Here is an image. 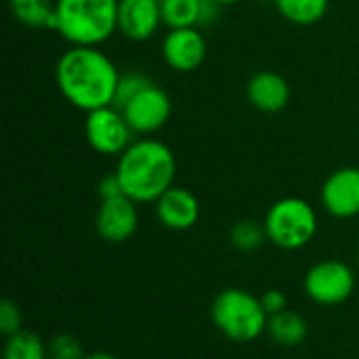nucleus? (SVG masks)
Here are the masks:
<instances>
[{
	"mask_svg": "<svg viewBox=\"0 0 359 359\" xmlns=\"http://www.w3.org/2000/svg\"><path fill=\"white\" fill-rule=\"evenodd\" d=\"M55 80L63 99L88 114L114 105L120 74L99 46H69L57 61Z\"/></svg>",
	"mask_w": 359,
	"mask_h": 359,
	"instance_id": "nucleus-1",
	"label": "nucleus"
},
{
	"mask_svg": "<svg viewBox=\"0 0 359 359\" xmlns=\"http://www.w3.org/2000/svg\"><path fill=\"white\" fill-rule=\"evenodd\" d=\"M116 175L124 196L137 204H149L175 185L177 160L166 143L143 137L118 156Z\"/></svg>",
	"mask_w": 359,
	"mask_h": 359,
	"instance_id": "nucleus-2",
	"label": "nucleus"
},
{
	"mask_svg": "<svg viewBox=\"0 0 359 359\" xmlns=\"http://www.w3.org/2000/svg\"><path fill=\"white\" fill-rule=\"evenodd\" d=\"M120 0H57L55 32L72 46H101L118 32Z\"/></svg>",
	"mask_w": 359,
	"mask_h": 359,
	"instance_id": "nucleus-3",
	"label": "nucleus"
},
{
	"mask_svg": "<svg viewBox=\"0 0 359 359\" xmlns=\"http://www.w3.org/2000/svg\"><path fill=\"white\" fill-rule=\"evenodd\" d=\"M210 316L217 330L236 343H250L267 332L269 316L263 309L261 299L242 288H227L219 292L212 301Z\"/></svg>",
	"mask_w": 359,
	"mask_h": 359,
	"instance_id": "nucleus-4",
	"label": "nucleus"
},
{
	"mask_svg": "<svg viewBox=\"0 0 359 359\" xmlns=\"http://www.w3.org/2000/svg\"><path fill=\"white\" fill-rule=\"evenodd\" d=\"M267 240L282 250L305 248L318 233L316 208L303 198H282L265 215Z\"/></svg>",
	"mask_w": 359,
	"mask_h": 359,
	"instance_id": "nucleus-5",
	"label": "nucleus"
},
{
	"mask_svg": "<svg viewBox=\"0 0 359 359\" xmlns=\"http://www.w3.org/2000/svg\"><path fill=\"white\" fill-rule=\"evenodd\" d=\"M133 128L116 105L99 107L84 118L86 143L101 156H120L133 143Z\"/></svg>",
	"mask_w": 359,
	"mask_h": 359,
	"instance_id": "nucleus-6",
	"label": "nucleus"
},
{
	"mask_svg": "<svg viewBox=\"0 0 359 359\" xmlns=\"http://www.w3.org/2000/svg\"><path fill=\"white\" fill-rule=\"evenodd\" d=\"M355 290L353 269L337 259L316 263L305 276V292L318 305H341Z\"/></svg>",
	"mask_w": 359,
	"mask_h": 359,
	"instance_id": "nucleus-7",
	"label": "nucleus"
},
{
	"mask_svg": "<svg viewBox=\"0 0 359 359\" xmlns=\"http://www.w3.org/2000/svg\"><path fill=\"white\" fill-rule=\"evenodd\" d=\"M122 114L135 135H151L170 120L172 101L164 88L151 82L122 107Z\"/></svg>",
	"mask_w": 359,
	"mask_h": 359,
	"instance_id": "nucleus-8",
	"label": "nucleus"
},
{
	"mask_svg": "<svg viewBox=\"0 0 359 359\" xmlns=\"http://www.w3.org/2000/svg\"><path fill=\"white\" fill-rule=\"evenodd\" d=\"M322 206L330 217L353 219L359 215V168L343 166L322 185Z\"/></svg>",
	"mask_w": 359,
	"mask_h": 359,
	"instance_id": "nucleus-9",
	"label": "nucleus"
},
{
	"mask_svg": "<svg viewBox=\"0 0 359 359\" xmlns=\"http://www.w3.org/2000/svg\"><path fill=\"white\" fill-rule=\"evenodd\" d=\"M97 233L111 244L126 242L135 236L139 227V210L137 202L128 196H116L109 200H101L97 217H95Z\"/></svg>",
	"mask_w": 359,
	"mask_h": 359,
	"instance_id": "nucleus-10",
	"label": "nucleus"
},
{
	"mask_svg": "<svg viewBox=\"0 0 359 359\" xmlns=\"http://www.w3.org/2000/svg\"><path fill=\"white\" fill-rule=\"evenodd\" d=\"M162 57L175 72H196L206 59V38L198 27L168 29L162 40Z\"/></svg>",
	"mask_w": 359,
	"mask_h": 359,
	"instance_id": "nucleus-11",
	"label": "nucleus"
},
{
	"mask_svg": "<svg viewBox=\"0 0 359 359\" xmlns=\"http://www.w3.org/2000/svg\"><path fill=\"white\" fill-rule=\"evenodd\" d=\"M162 21L160 0H120L118 2V32L133 42L149 40Z\"/></svg>",
	"mask_w": 359,
	"mask_h": 359,
	"instance_id": "nucleus-12",
	"label": "nucleus"
},
{
	"mask_svg": "<svg viewBox=\"0 0 359 359\" xmlns=\"http://www.w3.org/2000/svg\"><path fill=\"white\" fill-rule=\"evenodd\" d=\"M156 215H158V221L166 229L187 231L200 219V202L189 189L172 185L166 194L158 198Z\"/></svg>",
	"mask_w": 359,
	"mask_h": 359,
	"instance_id": "nucleus-13",
	"label": "nucleus"
},
{
	"mask_svg": "<svg viewBox=\"0 0 359 359\" xmlns=\"http://www.w3.org/2000/svg\"><path fill=\"white\" fill-rule=\"evenodd\" d=\"M246 97L252 107L263 114H278L290 101V84L288 80L271 69L257 72L246 84Z\"/></svg>",
	"mask_w": 359,
	"mask_h": 359,
	"instance_id": "nucleus-14",
	"label": "nucleus"
},
{
	"mask_svg": "<svg viewBox=\"0 0 359 359\" xmlns=\"http://www.w3.org/2000/svg\"><path fill=\"white\" fill-rule=\"evenodd\" d=\"M162 21L168 29L200 27L212 21V15L221 8L208 0H160Z\"/></svg>",
	"mask_w": 359,
	"mask_h": 359,
	"instance_id": "nucleus-15",
	"label": "nucleus"
},
{
	"mask_svg": "<svg viewBox=\"0 0 359 359\" xmlns=\"http://www.w3.org/2000/svg\"><path fill=\"white\" fill-rule=\"evenodd\" d=\"M267 334L276 345L290 349V347H299L307 339L309 326H307V320L303 316H299L297 311L284 309V311L269 318Z\"/></svg>",
	"mask_w": 359,
	"mask_h": 359,
	"instance_id": "nucleus-16",
	"label": "nucleus"
},
{
	"mask_svg": "<svg viewBox=\"0 0 359 359\" xmlns=\"http://www.w3.org/2000/svg\"><path fill=\"white\" fill-rule=\"evenodd\" d=\"M57 0H8L11 15L25 27L55 29Z\"/></svg>",
	"mask_w": 359,
	"mask_h": 359,
	"instance_id": "nucleus-17",
	"label": "nucleus"
},
{
	"mask_svg": "<svg viewBox=\"0 0 359 359\" xmlns=\"http://www.w3.org/2000/svg\"><path fill=\"white\" fill-rule=\"evenodd\" d=\"M330 0H276L278 13L294 25H313L324 19Z\"/></svg>",
	"mask_w": 359,
	"mask_h": 359,
	"instance_id": "nucleus-18",
	"label": "nucleus"
},
{
	"mask_svg": "<svg viewBox=\"0 0 359 359\" xmlns=\"http://www.w3.org/2000/svg\"><path fill=\"white\" fill-rule=\"evenodd\" d=\"M2 359H48V347L38 334L21 330L6 339Z\"/></svg>",
	"mask_w": 359,
	"mask_h": 359,
	"instance_id": "nucleus-19",
	"label": "nucleus"
},
{
	"mask_svg": "<svg viewBox=\"0 0 359 359\" xmlns=\"http://www.w3.org/2000/svg\"><path fill=\"white\" fill-rule=\"evenodd\" d=\"M267 240V231H265V225L263 223H257V221H250V219H244V221H238L231 229H229V242L242 250V252H252V250H259Z\"/></svg>",
	"mask_w": 359,
	"mask_h": 359,
	"instance_id": "nucleus-20",
	"label": "nucleus"
},
{
	"mask_svg": "<svg viewBox=\"0 0 359 359\" xmlns=\"http://www.w3.org/2000/svg\"><path fill=\"white\" fill-rule=\"evenodd\" d=\"M151 80L145 76V74H139V72H130V74H120V82H118V88H116V99H114V105L118 109H122L135 95H139L145 86H149Z\"/></svg>",
	"mask_w": 359,
	"mask_h": 359,
	"instance_id": "nucleus-21",
	"label": "nucleus"
},
{
	"mask_svg": "<svg viewBox=\"0 0 359 359\" xmlns=\"http://www.w3.org/2000/svg\"><path fill=\"white\" fill-rule=\"evenodd\" d=\"M48 359H84V347L74 334H57L48 343Z\"/></svg>",
	"mask_w": 359,
	"mask_h": 359,
	"instance_id": "nucleus-22",
	"label": "nucleus"
},
{
	"mask_svg": "<svg viewBox=\"0 0 359 359\" xmlns=\"http://www.w3.org/2000/svg\"><path fill=\"white\" fill-rule=\"evenodd\" d=\"M21 311L13 301L0 303V332L8 339L17 332H21Z\"/></svg>",
	"mask_w": 359,
	"mask_h": 359,
	"instance_id": "nucleus-23",
	"label": "nucleus"
},
{
	"mask_svg": "<svg viewBox=\"0 0 359 359\" xmlns=\"http://www.w3.org/2000/svg\"><path fill=\"white\" fill-rule=\"evenodd\" d=\"M261 303H263V309L267 311V316H276L284 309H288V301H286V294L282 290H267L263 292L261 297Z\"/></svg>",
	"mask_w": 359,
	"mask_h": 359,
	"instance_id": "nucleus-24",
	"label": "nucleus"
},
{
	"mask_svg": "<svg viewBox=\"0 0 359 359\" xmlns=\"http://www.w3.org/2000/svg\"><path fill=\"white\" fill-rule=\"evenodd\" d=\"M97 194H99L101 200H109V198H116V196H124L122 185H120V181H118V175L111 172V175L103 177V179L99 181V185H97Z\"/></svg>",
	"mask_w": 359,
	"mask_h": 359,
	"instance_id": "nucleus-25",
	"label": "nucleus"
},
{
	"mask_svg": "<svg viewBox=\"0 0 359 359\" xmlns=\"http://www.w3.org/2000/svg\"><path fill=\"white\" fill-rule=\"evenodd\" d=\"M84 359H118L116 355H111V353H105V351H95V353H86V358Z\"/></svg>",
	"mask_w": 359,
	"mask_h": 359,
	"instance_id": "nucleus-26",
	"label": "nucleus"
},
{
	"mask_svg": "<svg viewBox=\"0 0 359 359\" xmlns=\"http://www.w3.org/2000/svg\"><path fill=\"white\" fill-rule=\"evenodd\" d=\"M208 2H215V4H219V6H227V4H236V2H240V0H208Z\"/></svg>",
	"mask_w": 359,
	"mask_h": 359,
	"instance_id": "nucleus-27",
	"label": "nucleus"
},
{
	"mask_svg": "<svg viewBox=\"0 0 359 359\" xmlns=\"http://www.w3.org/2000/svg\"><path fill=\"white\" fill-rule=\"evenodd\" d=\"M358 267H359V248H358Z\"/></svg>",
	"mask_w": 359,
	"mask_h": 359,
	"instance_id": "nucleus-28",
	"label": "nucleus"
}]
</instances>
